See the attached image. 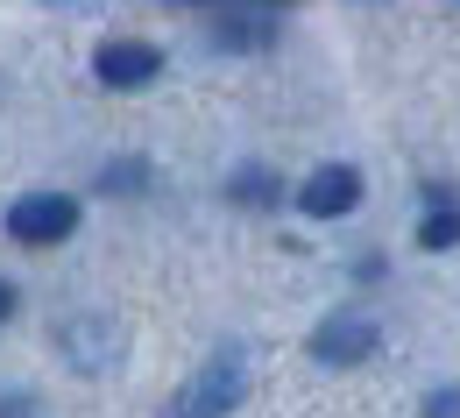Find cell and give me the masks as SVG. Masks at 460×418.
I'll return each instance as SVG.
<instances>
[{
	"mask_svg": "<svg viewBox=\"0 0 460 418\" xmlns=\"http://www.w3.org/2000/svg\"><path fill=\"white\" fill-rule=\"evenodd\" d=\"M220 43L227 50H262L270 43V22L262 14H234V22H220Z\"/></svg>",
	"mask_w": 460,
	"mask_h": 418,
	"instance_id": "cell-8",
	"label": "cell"
},
{
	"mask_svg": "<svg viewBox=\"0 0 460 418\" xmlns=\"http://www.w3.org/2000/svg\"><path fill=\"white\" fill-rule=\"evenodd\" d=\"M460 241V191H432L425 220H418V248H454Z\"/></svg>",
	"mask_w": 460,
	"mask_h": 418,
	"instance_id": "cell-6",
	"label": "cell"
},
{
	"mask_svg": "<svg viewBox=\"0 0 460 418\" xmlns=\"http://www.w3.org/2000/svg\"><path fill=\"white\" fill-rule=\"evenodd\" d=\"M241 390H248V361L234 355V348H220V355L171 397V418H227L234 405H241Z\"/></svg>",
	"mask_w": 460,
	"mask_h": 418,
	"instance_id": "cell-1",
	"label": "cell"
},
{
	"mask_svg": "<svg viewBox=\"0 0 460 418\" xmlns=\"http://www.w3.org/2000/svg\"><path fill=\"white\" fill-rule=\"evenodd\" d=\"M255 7H290V0H255Z\"/></svg>",
	"mask_w": 460,
	"mask_h": 418,
	"instance_id": "cell-12",
	"label": "cell"
},
{
	"mask_svg": "<svg viewBox=\"0 0 460 418\" xmlns=\"http://www.w3.org/2000/svg\"><path fill=\"white\" fill-rule=\"evenodd\" d=\"M7 235L22 248H58V241L78 235V199L71 191H29L7 206Z\"/></svg>",
	"mask_w": 460,
	"mask_h": 418,
	"instance_id": "cell-2",
	"label": "cell"
},
{
	"mask_svg": "<svg viewBox=\"0 0 460 418\" xmlns=\"http://www.w3.org/2000/svg\"><path fill=\"white\" fill-rule=\"evenodd\" d=\"M312 355L326 361V369H354V361L376 355V319H361V312H333L319 334H312Z\"/></svg>",
	"mask_w": 460,
	"mask_h": 418,
	"instance_id": "cell-5",
	"label": "cell"
},
{
	"mask_svg": "<svg viewBox=\"0 0 460 418\" xmlns=\"http://www.w3.org/2000/svg\"><path fill=\"white\" fill-rule=\"evenodd\" d=\"M354 206H361V171L354 164H319L297 184V213L305 220H347Z\"/></svg>",
	"mask_w": 460,
	"mask_h": 418,
	"instance_id": "cell-3",
	"label": "cell"
},
{
	"mask_svg": "<svg viewBox=\"0 0 460 418\" xmlns=\"http://www.w3.org/2000/svg\"><path fill=\"white\" fill-rule=\"evenodd\" d=\"M418 418H460V383H439L432 397H425V412Z\"/></svg>",
	"mask_w": 460,
	"mask_h": 418,
	"instance_id": "cell-10",
	"label": "cell"
},
{
	"mask_svg": "<svg viewBox=\"0 0 460 418\" xmlns=\"http://www.w3.org/2000/svg\"><path fill=\"white\" fill-rule=\"evenodd\" d=\"M14 305H22V298H14V284H7V277H0V326H7V319H14Z\"/></svg>",
	"mask_w": 460,
	"mask_h": 418,
	"instance_id": "cell-11",
	"label": "cell"
},
{
	"mask_svg": "<svg viewBox=\"0 0 460 418\" xmlns=\"http://www.w3.org/2000/svg\"><path fill=\"white\" fill-rule=\"evenodd\" d=\"M227 199H234V206H277V199H284V178L262 171V164H248V171H234V178H227Z\"/></svg>",
	"mask_w": 460,
	"mask_h": 418,
	"instance_id": "cell-7",
	"label": "cell"
},
{
	"mask_svg": "<svg viewBox=\"0 0 460 418\" xmlns=\"http://www.w3.org/2000/svg\"><path fill=\"white\" fill-rule=\"evenodd\" d=\"M156 71H164V50H156V43H142V36H114V43H100V50H93V78H100V85H114V93L149 85Z\"/></svg>",
	"mask_w": 460,
	"mask_h": 418,
	"instance_id": "cell-4",
	"label": "cell"
},
{
	"mask_svg": "<svg viewBox=\"0 0 460 418\" xmlns=\"http://www.w3.org/2000/svg\"><path fill=\"white\" fill-rule=\"evenodd\" d=\"M107 191H135V184H149V164H107Z\"/></svg>",
	"mask_w": 460,
	"mask_h": 418,
	"instance_id": "cell-9",
	"label": "cell"
}]
</instances>
